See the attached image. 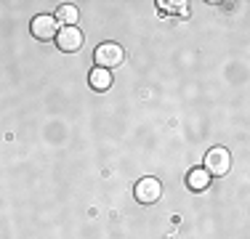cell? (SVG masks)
Here are the masks:
<instances>
[{
  "label": "cell",
  "mask_w": 250,
  "mask_h": 239,
  "mask_svg": "<svg viewBox=\"0 0 250 239\" xmlns=\"http://www.w3.org/2000/svg\"><path fill=\"white\" fill-rule=\"evenodd\" d=\"M93 61H96V67L112 72L115 67H120L125 61V51L117 43H101L96 51H93Z\"/></svg>",
  "instance_id": "6da1fadb"
},
{
  "label": "cell",
  "mask_w": 250,
  "mask_h": 239,
  "mask_svg": "<svg viewBox=\"0 0 250 239\" xmlns=\"http://www.w3.org/2000/svg\"><path fill=\"white\" fill-rule=\"evenodd\" d=\"M205 170L210 173V178H221L231 170V154L224 146H213L205 154Z\"/></svg>",
  "instance_id": "7a4b0ae2"
},
{
  "label": "cell",
  "mask_w": 250,
  "mask_h": 239,
  "mask_svg": "<svg viewBox=\"0 0 250 239\" xmlns=\"http://www.w3.org/2000/svg\"><path fill=\"white\" fill-rule=\"evenodd\" d=\"M83 40H85V35H83L80 27H59V32H56V45L67 53L80 51Z\"/></svg>",
  "instance_id": "3957f363"
},
{
  "label": "cell",
  "mask_w": 250,
  "mask_h": 239,
  "mask_svg": "<svg viewBox=\"0 0 250 239\" xmlns=\"http://www.w3.org/2000/svg\"><path fill=\"white\" fill-rule=\"evenodd\" d=\"M160 197H163V186H160L157 178H141V181L136 183V199H139L141 205H154Z\"/></svg>",
  "instance_id": "277c9868"
},
{
  "label": "cell",
  "mask_w": 250,
  "mask_h": 239,
  "mask_svg": "<svg viewBox=\"0 0 250 239\" xmlns=\"http://www.w3.org/2000/svg\"><path fill=\"white\" fill-rule=\"evenodd\" d=\"M32 35L38 40H53L56 38V32H59V24H56V19H53L51 14H40V16H35L32 19Z\"/></svg>",
  "instance_id": "5b68a950"
},
{
  "label": "cell",
  "mask_w": 250,
  "mask_h": 239,
  "mask_svg": "<svg viewBox=\"0 0 250 239\" xmlns=\"http://www.w3.org/2000/svg\"><path fill=\"white\" fill-rule=\"evenodd\" d=\"M210 173L205 170V167H194V170H189V176H187V186L192 189V191H205L208 186H210Z\"/></svg>",
  "instance_id": "8992f818"
},
{
  "label": "cell",
  "mask_w": 250,
  "mask_h": 239,
  "mask_svg": "<svg viewBox=\"0 0 250 239\" xmlns=\"http://www.w3.org/2000/svg\"><path fill=\"white\" fill-rule=\"evenodd\" d=\"M77 16H80V11H77V5L72 3H64V5H59L56 8V24H62V27H75L77 24Z\"/></svg>",
  "instance_id": "52a82bcc"
},
{
  "label": "cell",
  "mask_w": 250,
  "mask_h": 239,
  "mask_svg": "<svg viewBox=\"0 0 250 239\" xmlns=\"http://www.w3.org/2000/svg\"><path fill=\"white\" fill-rule=\"evenodd\" d=\"M88 82H91L93 91H106V88L112 85V72L96 67V69H91V75H88Z\"/></svg>",
  "instance_id": "ba28073f"
}]
</instances>
